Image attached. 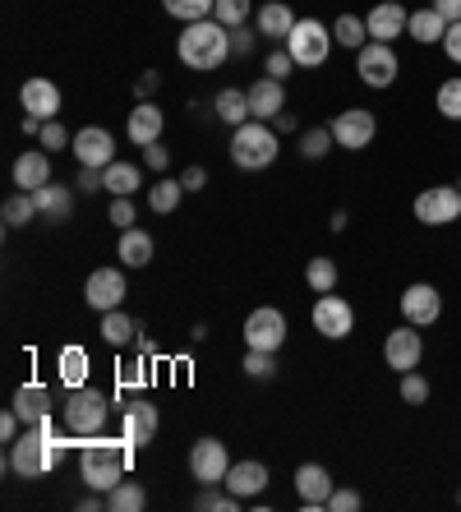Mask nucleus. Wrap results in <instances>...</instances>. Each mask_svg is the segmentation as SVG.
<instances>
[{"label":"nucleus","mask_w":461,"mask_h":512,"mask_svg":"<svg viewBox=\"0 0 461 512\" xmlns=\"http://www.w3.org/2000/svg\"><path fill=\"white\" fill-rule=\"evenodd\" d=\"M19 425H24V416H19V411H14V406H10V411L0 416V439H5V443H14V439H19Z\"/></svg>","instance_id":"13d9d810"},{"label":"nucleus","mask_w":461,"mask_h":512,"mask_svg":"<svg viewBox=\"0 0 461 512\" xmlns=\"http://www.w3.org/2000/svg\"><path fill=\"white\" fill-rule=\"evenodd\" d=\"M33 199H37V222H47V227H65L74 217L70 185H42V190H33Z\"/></svg>","instance_id":"412c9836"},{"label":"nucleus","mask_w":461,"mask_h":512,"mask_svg":"<svg viewBox=\"0 0 461 512\" xmlns=\"http://www.w3.org/2000/svg\"><path fill=\"white\" fill-rule=\"evenodd\" d=\"M328 227H332V231H346V208H337V213H332Z\"/></svg>","instance_id":"e2e57ef3"},{"label":"nucleus","mask_w":461,"mask_h":512,"mask_svg":"<svg viewBox=\"0 0 461 512\" xmlns=\"http://www.w3.org/2000/svg\"><path fill=\"white\" fill-rule=\"evenodd\" d=\"M222 485L231 489L240 503L263 499V489H268V466L263 462H231V471H226Z\"/></svg>","instance_id":"4be33fe9"},{"label":"nucleus","mask_w":461,"mask_h":512,"mask_svg":"<svg viewBox=\"0 0 461 512\" xmlns=\"http://www.w3.org/2000/svg\"><path fill=\"white\" fill-rule=\"evenodd\" d=\"M162 130H166V111L157 107V102H139V107L130 111V120H125V134H130V143H139V148L157 143Z\"/></svg>","instance_id":"393cba45"},{"label":"nucleus","mask_w":461,"mask_h":512,"mask_svg":"<svg viewBox=\"0 0 461 512\" xmlns=\"http://www.w3.org/2000/svg\"><path fill=\"white\" fill-rule=\"evenodd\" d=\"M383 360H388V370H397V374L420 370V360H425V337H420V328L402 319V328H392V333L383 337Z\"/></svg>","instance_id":"9d476101"},{"label":"nucleus","mask_w":461,"mask_h":512,"mask_svg":"<svg viewBox=\"0 0 461 512\" xmlns=\"http://www.w3.org/2000/svg\"><path fill=\"white\" fill-rule=\"evenodd\" d=\"M332 148H337V139H332V125H309V130L300 134V157H305V162H323Z\"/></svg>","instance_id":"c9c22d12"},{"label":"nucleus","mask_w":461,"mask_h":512,"mask_svg":"<svg viewBox=\"0 0 461 512\" xmlns=\"http://www.w3.org/2000/svg\"><path fill=\"white\" fill-rule=\"evenodd\" d=\"M60 420H65V434H74V439H93V434H102V429H107V420H111L107 393H102V388H93V383H83V388L65 393Z\"/></svg>","instance_id":"20e7f679"},{"label":"nucleus","mask_w":461,"mask_h":512,"mask_svg":"<svg viewBox=\"0 0 461 512\" xmlns=\"http://www.w3.org/2000/svg\"><path fill=\"white\" fill-rule=\"evenodd\" d=\"M355 74L365 88H392L402 74V56L392 51V42H365L355 51Z\"/></svg>","instance_id":"0eeeda50"},{"label":"nucleus","mask_w":461,"mask_h":512,"mask_svg":"<svg viewBox=\"0 0 461 512\" xmlns=\"http://www.w3.org/2000/svg\"><path fill=\"white\" fill-rule=\"evenodd\" d=\"M0 217H5V227H10V231L28 227V222H37V199L28 190L10 194V199H5V208H0Z\"/></svg>","instance_id":"f704fd0d"},{"label":"nucleus","mask_w":461,"mask_h":512,"mask_svg":"<svg viewBox=\"0 0 461 512\" xmlns=\"http://www.w3.org/2000/svg\"><path fill=\"white\" fill-rule=\"evenodd\" d=\"M37 143H42L47 153H65V148H74V134L65 130V125H60V116H56V120H47V125H42Z\"/></svg>","instance_id":"de8ad7c7"},{"label":"nucleus","mask_w":461,"mask_h":512,"mask_svg":"<svg viewBox=\"0 0 461 512\" xmlns=\"http://www.w3.org/2000/svg\"><path fill=\"white\" fill-rule=\"evenodd\" d=\"M438 47L448 51V60H452V65H461V24H448V37H443Z\"/></svg>","instance_id":"bf43d9fd"},{"label":"nucleus","mask_w":461,"mask_h":512,"mask_svg":"<svg viewBox=\"0 0 461 512\" xmlns=\"http://www.w3.org/2000/svg\"><path fill=\"white\" fill-rule=\"evenodd\" d=\"M102 180H107V194H111V199H130V194L143 185V171L134 167V162H111V167L102 171Z\"/></svg>","instance_id":"473e14b6"},{"label":"nucleus","mask_w":461,"mask_h":512,"mask_svg":"<svg viewBox=\"0 0 461 512\" xmlns=\"http://www.w3.org/2000/svg\"><path fill=\"white\" fill-rule=\"evenodd\" d=\"M272 130H277V134H296V130H300V120L291 116V111H282V116L272 120Z\"/></svg>","instance_id":"680f3d73"},{"label":"nucleus","mask_w":461,"mask_h":512,"mask_svg":"<svg viewBox=\"0 0 461 512\" xmlns=\"http://www.w3.org/2000/svg\"><path fill=\"white\" fill-rule=\"evenodd\" d=\"M120 393H134V388H143L148 383V356H134V360H120Z\"/></svg>","instance_id":"c03bdc74"},{"label":"nucleus","mask_w":461,"mask_h":512,"mask_svg":"<svg viewBox=\"0 0 461 512\" xmlns=\"http://www.w3.org/2000/svg\"><path fill=\"white\" fill-rule=\"evenodd\" d=\"M19 107L37 120H56L60 116V88L51 84V79H28V84L19 88Z\"/></svg>","instance_id":"5701e85b"},{"label":"nucleus","mask_w":461,"mask_h":512,"mask_svg":"<svg viewBox=\"0 0 461 512\" xmlns=\"http://www.w3.org/2000/svg\"><path fill=\"white\" fill-rule=\"evenodd\" d=\"M254 37H259V33H249L245 24H240V28H231V60L249 56V51H254Z\"/></svg>","instance_id":"603ef678"},{"label":"nucleus","mask_w":461,"mask_h":512,"mask_svg":"<svg viewBox=\"0 0 461 512\" xmlns=\"http://www.w3.org/2000/svg\"><path fill=\"white\" fill-rule=\"evenodd\" d=\"M438 116L443 120H461V74H452V79H443L438 84Z\"/></svg>","instance_id":"79ce46f5"},{"label":"nucleus","mask_w":461,"mask_h":512,"mask_svg":"<svg viewBox=\"0 0 461 512\" xmlns=\"http://www.w3.org/2000/svg\"><path fill=\"white\" fill-rule=\"evenodd\" d=\"M14 411L24 416V425H37V420L56 416V397H51L47 383H24V388L14 393Z\"/></svg>","instance_id":"bb28decb"},{"label":"nucleus","mask_w":461,"mask_h":512,"mask_svg":"<svg viewBox=\"0 0 461 512\" xmlns=\"http://www.w3.org/2000/svg\"><path fill=\"white\" fill-rule=\"evenodd\" d=\"M434 10L448 19V24H461V0H434Z\"/></svg>","instance_id":"052dcab7"},{"label":"nucleus","mask_w":461,"mask_h":512,"mask_svg":"<svg viewBox=\"0 0 461 512\" xmlns=\"http://www.w3.org/2000/svg\"><path fill=\"white\" fill-rule=\"evenodd\" d=\"M332 47H337V37H332V28H323V19H296V28H291V37H286L291 60H296V65H305V70L328 65Z\"/></svg>","instance_id":"423d86ee"},{"label":"nucleus","mask_w":461,"mask_h":512,"mask_svg":"<svg viewBox=\"0 0 461 512\" xmlns=\"http://www.w3.org/2000/svg\"><path fill=\"white\" fill-rule=\"evenodd\" d=\"M226 471H231V453H226L222 439H199L190 448V476L199 485H222Z\"/></svg>","instance_id":"2eb2a0df"},{"label":"nucleus","mask_w":461,"mask_h":512,"mask_svg":"<svg viewBox=\"0 0 461 512\" xmlns=\"http://www.w3.org/2000/svg\"><path fill=\"white\" fill-rule=\"evenodd\" d=\"M406 24H411V14H406L402 0H379V5L365 14L369 42H392V37L406 33Z\"/></svg>","instance_id":"aec40b11"},{"label":"nucleus","mask_w":461,"mask_h":512,"mask_svg":"<svg viewBox=\"0 0 461 512\" xmlns=\"http://www.w3.org/2000/svg\"><path fill=\"white\" fill-rule=\"evenodd\" d=\"M180 185H185V194H199L203 185H208V171H203V167H185V171H180Z\"/></svg>","instance_id":"4d7b16f0"},{"label":"nucleus","mask_w":461,"mask_h":512,"mask_svg":"<svg viewBox=\"0 0 461 512\" xmlns=\"http://www.w3.org/2000/svg\"><path fill=\"white\" fill-rule=\"evenodd\" d=\"M374 134H379V116L369 107H346V111H337V120H332V139H337V148H346V153L369 148Z\"/></svg>","instance_id":"1a4fd4ad"},{"label":"nucleus","mask_w":461,"mask_h":512,"mask_svg":"<svg viewBox=\"0 0 461 512\" xmlns=\"http://www.w3.org/2000/svg\"><path fill=\"white\" fill-rule=\"evenodd\" d=\"M139 333H143V323L130 319L125 310H107V314H102V342H107V346H130Z\"/></svg>","instance_id":"2f4dec72"},{"label":"nucleus","mask_w":461,"mask_h":512,"mask_svg":"<svg viewBox=\"0 0 461 512\" xmlns=\"http://www.w3.org/2000/svg\"><path fill=\"white\" fill-rule=\"evenodd\" d=\"M143 508H148V489L139 480H120L107 494V512H143Z\"/></svg>","instance_id":"72a5a7b5"},{"label":"nucleus","mask_w":461,"mask_h":512,"mask_svg":"<svg viewBox=\"0 0 461 512\" xmlns=\"http://www.w3.org/2000/svg\"><path fill=\"white\" fill-rule=\"evenodd\" d=\"M116 254H120V263H125V268H148V263H153V254H157V245H153V236H148L143 227H130V231H120Z\"/></svg>","instance_id":"cd10ccee"},{"label":"nucleus","mask_w":461,"mask_h":512,"mask_svg":"<svg viewBox=\"0 0 461 512\" xmlns=\"http://www.w3.org/2000/svg\"><path fill=\"white\" fill-rule=\"evenodd\" d=\"M286 314L272 310V305H259V310H249L245 319V346H254V351H282L286 346Z\"/></svg>","instance_id":"f8f14e48"},{"label":"nucleus","mask_w":461,"mask_h":512,"mask_svg":"<svg viewBox=\"0 0 461 512\" xmlns=\"http://www.w3.org/2000/svg\"><path fill=\"white\" fill-rule=\"evenodd\" d=\"M111 227H120V231H130L134 227V203L130 199H111Z\"/></svg>","instance_id":"3c124183"},{"label":"nucleus","mask_w":461,"mask_h":512,"mask_svg":"<svg viewBox=\"0 0 461 512\" xmlns=\"http://www.w3.org/2000/svg\"><path fill=\"white\" fill-rule=\"evenodd\" d=\"M176 56L180 65L190 70H222L231 60V28H222L217 19H199V24H185V33L176 37Z\"/></svg>","instance_id":"7ed1b4c3"},{"label":"nucleus","mask_w":461,"mask_h":512,"mask_svg":"<svg viewBox=\"0 0 461 512\" xmlns=\"http://www.w3.org/2000/svg\"><path fill=\"white\" fill-rule=\"evenodd\" d=\"M332 476H328V466L323 462H305V466H296V494H300V503H305L309 512H319V508H328V499H332Z\"/></svg>","instance_id":"a211bd4d"},{"label":"nucleus","mask_w":461,"mask_h":512,"mask_svg":"<svg viewBox=\"0 0 461 512\" xmlns=\"http://www.w3.org/2000/svg\"><path fill=\"white\" fill-rule=\"evenodd\" d=\"M461 217V185H434L415 194V222L420 227H452Z\"/></svg>","instance_id":"6e6552de"},{"label":"nucleus","mask_w":461,"mask_h":512,"mask_svg":"<svg viewBox=\"0 0 461 512\" xmlns=\"http://www.w3.org/2000/svg\"><path fill=\"white\" fill-rule=\"evenodd\" d=\"M56 379L65 383V393H74V388H83L88 383V351L83 346H65L56 356Z\"/></svg>","instance_id":"7c9ffc66"},{"label":"nucleus","mask_w":461,"mask_h":512,"mask_svg":"<svg viewBox=\"0 0 461 512\" xmlns=\"http://www.w3.org/2000/svg\"><path fill=\"white\" fill-rule=\"evenodd\" d=\"M397 393H402V402H406V406H425V402H429V379H425L420 370H411V374H402Z\"/></svg>","instance_id":"a18cd8bd"},{"label":"nucleus","mask_w":461,"mask_h":512,"mask_svg":"<svg viewBox=\"0 0 461 512\" xmlns=\"http://www.w3.org/2000/svg\"><path fill=\"white\" fill-rule=\"evenodd\" d=\"M74 439H65L56 429V416L51 420H37V425H24V434L10 443V471L24 480H37L47 476V471H56L60 457H65V448H70Z\"/></svg>","instance_id":"f03ea898"},{"label":"nucleus","mask_w":461,"mask_h":512,"mask_svg":"<svg viewBox=\"0 0 461 512\" xmlns=\"http://www.w3.org/2000/svg\"><path fill=\"white\" fill-rule=\"evenodd\" d=\"M249 93V111H254V120H277L286 111V88H282V79H254V84L245 88Z\"/></svg>","instance_id":"b1692460"},{"label":"nucleus","mask_w":461,"mask_h":512,"mask_svg":"<svg viewBox=\"0 0 461 512\" xmlns=\"http://www.w3.org/2000/svg\"><path fill=\"white\" fill-rule=\"evenodd\" d=\"M245 374L268 383L272 374H277V351H254V346H245Z\"/></svg>","instance_id":"37998d69"},{"label":"nucleus","mask_w":461,"mask_h":512,"mask_svg":"<svg viewBox=\"0 0 461 512\" xmlns=\"http://www.w3.org/2000/svg\"><path fill=\"white\" fill-rule=\"evenodd\" d=\"M332 37H337V47L346 51H360L369 42V28L360 14H337V24H332Z\"/></svg>","instance_id":"e433bc0d"},{"label":"nucleus","mask_w":461,"mask_h":512,"mask_svg":"<svg viewBox=\"0 0 461 512\" xmlns=\"http://www.w3.org/2000/svg\"><path fill=\"white\" fill-rule=\"evenodd\" d=\"M74 185H79V194L107 190V180H102V171H97V167H79V180H74Z\"/></svg>","instance_id":"5fc2aeb1"},{"label":"nucleus","mask_w":461,"mask_h":512,"mask_svg":"<svg viewBox=\"0 0 461 512\" xmlns=\"http://www.w3.org/2000/svg\"><path fill=\"white\" fill-rule=\"evenodd\" d=\"M291 70H296V60H291L286 47H277L268 60H263V74H268V79H291Z\"/></svg>","instance_id":"09e8293b"},{"label":"nucleus","mask_w":461,"mask_h":512,"mask_svg":"<svg viewBox=\"0 0 461 512\" xmlns=\"http://www.w3.org/2000/svg\"><path fill=\"white\" fill-rule=\"evenodd\" d=\"M83 300H88V310H97V314L120 310V300H125V273H120V268H93L88 282H83Z\"/></svg>","instance_id":"f3484780"},{"label":"nucleus","mask_w":461,"mask_h":512,"mask_svg":"<svg viewBox=\"0 0 461 512\" xmlns=\"http://www.w3.org/2000/svg\"><path fill=\"white\" fill-rule=\"evenodd\" d=\"M180 199H185V185H180V176L148 185V208H153V213H176Z\"/></svg>","instance_id":"4c0bfd02"},{"label":"nucleus","mask_w":461,"mask_h":512,"mask_svg":"<svg viewBox=\"0 0 461 512\" xmlns=\"http://www.w3.org/2000/svg\"><path fill=\"white\" fill-rule=\"evenodd\" d=\"M70 153L79 157V167L107 171L111 162H116V139H111V130H102V125H83V130H74Z\"/></svg>","instance_id":"dca6fc26"},{"label":"nucleus","mask_w":461,"mask_h":512,"mask_svg":"<svg viewBox=\"0 0 461 512\" xmlns=\"http://www.w3.org/2000/svg\"><path fill=\"white\" fill-rule=\"evenodd\" d=\"M213 116L222 120V125H231V130H240L245 120H254V111H249V93L245 88H222V93L213 97Z\"/></svg>","instance_id":"c85d7f7f"},{"label":"nucleus","mask_w":461,"mask_h":512,"mask_svg":"<svg viewBox=\"0 0 461 512\" xmlns=\"http://www.w3.org/2000/svg\"><path fill=\"white\" fill-rule=\"evenodd\" d=\"M162 429V411H157L148 397H134L125 411H120V439L134 443V448H148Z\"/></svg>","instance_id":"ddd939ff"},{"label":"nucleus","mask_w":461,"mask_h":512,"mask_svg":"<svg viewBox=\"0 0 461 512\" xmlns=\"http://www.w3.org/2000/svg\"><path fill=\"white\" fill-rule=\"evenodd\" d=\"M143 167H148V171H166V167H171V153L162 148V139L143 148Z\"/></svg>","instance_id":"864d4df0"},{"label":"nucleus","mask_w":461,"mask_h":512,"mask_svg":"<svg viewBox=\"0 0 461 512\" xmlns=\"http://www.w3.org/2000/svg\"><path fill=\"white\" fill-rule=\"evenodd\" d=\"M305 282H309V291H314V296H328L332 286H337V263H332L328 254H319V259H309Z\"/></svg>","instance_id":"ea45409f"},{"label":"nucleus","mask_w":461,"mask_h":512,"mask_svg":"<svg viewBox=\"0 0 461 512\" xmlns=\"http://www.w3.org/2000/svg\"><path fill=\"white\" fill-rule=\"evenodd\" d=\"M157 88H162V74H157V70H143V74H139V84H134V97H139V102H148V97H153Z\"/></svg>","instance_id":"6e6d98bb"},{"label":"nucleus","mask_w":461,"mask_h":512,"mask_svg":"<svg viewBox=\"0 0 461 512\" xmlns=\"http://www.w3.org/2000/svg\"><path fill=\"white\" fill-rule=\"evenodd\" d=\"M309 323H314V333H323L328 342H342V337L355 333V305L328 291V296L314 300V314H309Z\"/></svg>","instance_id":"9b49d317"},{"label":"nucleus","mask_w":461,"mask_h":512,"mask_svg":"<svg viewBox=\"0 0 461 512\" xmlns=\"http://www.w3.org/2000/svg\"><path fill=\"white\" fill-rule=\"evenodd\" d=\"M277 143H282V134L272 130L268 120H245L231 134V162L240 171H268L277 162Z\"/></svg>","instance_id":"39448f33"},{"label":"nucleus","mask_w":461,"mask_h":512,"mask_svg":"<svg viewBox=\"0 0 461 512\" xmlns=\"http://www.w3.org/2000/svg\"><path fill=\"white\" fill-rule=\"evenodd\" d=\"M213 5L217 0H162V10L180 24H199V19H213Z\"/></svg>","instance_id":"58836bf2"},{"label":"nucleus","mask_w":461,"mask_h":512,"mask_svg":"<svg viewBox=\"0 0 461 512\" xmlns=\"http://www.w3.org/2000/svg\"><path fill=\"white\" fill-rule=\"evenodd\" d=\"M457 185H461V180H457Z\"/></svg>","instance_id":"0e129e2a"},{"label":"nucleus","mask_w":461,"mask_h":512,"mask_svg":"<svg viewBox=\"0 0 461 512\" xmlns=\"http://www.w3.org/2000/svg\"><path fill=\"white\" fill-rule=\"evenodd\" d=\"M291 28H296V10H291L286 0H263L259 10H254V33L277 42V47H286Z\"/></svg>","instance_id":"6ab92c4d"},{"label":"nucleus","mask_w":461,"mask_h":512,"mask_svg":"<svg viewBox=\"0 0 461 512\" xmlns=\"http://www.w3.org/2000/svg\"><path fill=\"white\" fill-rule=\"evenodd\" d=\"M194 508H199V512H236V508H245V503H240L226 485L222 489H217V485H203V494L194 499Z\"/></svg>","instance_id":"a19ab883"},{"label":"nucleus","mask_w":461,"mask_h":512,"mask_svg":"<svg viewBox=\"0 0 461 512\" xmlns=\"http://www.w3.org/2000/svg\"><path fill=\"white\" fill-rule=\"evenodd\" d=\"M360 508V489H332V499L323 512H355Z\"/></svg>","instance_id":"8fccbe9b"},{"label":"nucleus","mask_w":461,"mask_h":512,"mask_svg":"<svg viewBox=\"0 0 461 512\" xmlns=\"http://www.w3.org/2000/svg\"><path fill=\"white\" fill-rule=\"evenodd\" d=\"M213 19H217L222 28L249 24V0H217V5H213Z\"/></svg>","instance_id":"49530a36"},{"label":"nucleus","mask_w":461,"mask_h":512,"mask_svg":"<svg viewBox=\"0 0 461 512\" xmlns=\"http://www.w3.org/2000/svg\"><path fill=\"white\" fill-rule=\"evenodd\" d=\"M70 439H74V434H70ZM134 453H139V448H134V443H125V439H102V434L79 439V480L88 489H97V494H111L120 480L130 476Z\"/></svg>","instance_id":"f257e3e1"},{"label":"nucleus","mask_w":461,"mask_h":512,"mask_svg":"<svg viewBox=\"0 0 461 512\" xmlns=\"http://www.w3.org/2000/svg\"><path fill=\"white\" fill-rule=\"evenodd\" d=\"M402 319L415 328H434L443 319V291L434 282H411L402 291Z\"/></svg>","instance_id":"4468645a"},{"label":"nucleus","mask_w":461,"mask_h":512,"mask_svg":"<svg viewBox=\"0 0 461 512\" xmlns=\"http://www.w3.org/2000/svg\"><path fill=\"white\" fill-rule=\"evenodd\" d=\"M14 185L19 190H42V185H51V153L47 148H28V153L14 157Z\"/></svg>","instance_id":"a878e982"},{"label":"nucleus","mask_w":461,"mask_h":512,"mask_svg":"<svg viewBox=\"0 0 461 512\" xmlns=\"http://www.w3.org/2000/svg\"><path fill=\"white\" fill-rule=\"evenodd\" d=\"M406 37H415L420 47H434V42H443V37H448V19H443L434 5H425V10L411 14V24H406Z\"/></svg>","instance_id":"c756f323"}]
</instances>
